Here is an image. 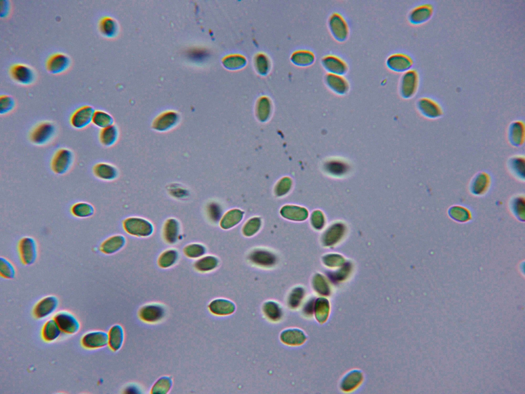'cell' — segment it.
Segmentation results:
<instances>
[{"instance_id":"1","label":"cell","mask_w":525,"mask_h":394,"mask_svg":"<svg viewBox=\"0 0 525 394\" xmlns=\"http://www.w3.org/2000/svg\"><path fill=\"white\" fill-rule=\"evenodd\" d=\"M57 127L53 122L43 121L34 126L29 134V139L34 145L44 146L55 138Z\"/></svg>"},{"instance_id":"2","label":"cell","mask_w":525,"mask_h":394,"mask_svg":"<svg viewBox=\"0 0 525 394\" xmlns=\"http://www.w3.org/2000/svg\"><path fill=\"white\" fill-rule=\"evenodd\" d=\"M74 161L73 151L68 148H61L55 152L51 159V169L56 174L64 175L72 169Z\"/></svg>"},{"instance_id":"3","label":"cell","mask_w":525,"mask_h":394,"mask_svg":"<svg viewBox=\"0 0 525 394\" xmlns=\"http://www.w3.org/2000/svg\"><path fill=\"white\" fill-rule=\"evenodd\" d=\"M328 26L333 37L338 42H344L349 36L348 24L344 16L338 12L332 13L328 20Z\"/></svg>"},{"instance_id":"4","label":"cell","mask_w":525,"mask_h":394,"mask_svg":"<svg viewBox=\"0 0 525 394\" xmlns=\"http://www.w3.org/2000/svg\"><path fill=\"white\" fill-rule=\"evenodd\" d=\"M18 249L22 263L26 266L33 264L38 255L37 243L31 237H23L19 241Z\"/></svg>"},{"instance_id":"5","label":"cell","mask_w":525,"mask_h":394,"mask_svg":"<svg viewBox=\"0 0 525 394\" xmlns=\"http://www.w3.org/2000/svg\"><path fill=\"white\" fill-rule=\"evenodd\" d=\"M419 82V74L415 69L405 72L401 76L399 90L401 95L405 98L413 96L417 91Z\"/></svg>"},{"instance_id":"6","label":"cell","mask_w":525,"mask_h":394,"mask_svg":"<svg viewBox=\"0 0 525 394\" xmlns=\"http://www.w3.org/2000/svg\"><path fill=\"white\" fill-rule=\"evenodd\" d=\"M95 111L90 105H84L77 108L70 116L71 126L76 130L87 128L92 123Z\"/></svg>"},{"instance_id":"7","label":"cell","mask_w":525,"mask_h":394,"mask_svg":"<svg viewBox=\"0 0 525 394\" xmlns=\"http://www.w3.org/2000/svg\"><path fill=\"white\" fill-rule=\"evenodd\" d=\"M417 107L421 114L429 119H437L443 114V109L440 104L430 97H422L417 103Z\"/></svg>"},{"instance_id":"8","label":"cell","mask_w":525,"mask_h":394,"mask_svg":"<svg viewBox=\"0 0 525 394\" xmlns=\"http://www.w3.org/2000/svg\"><path fill=\"white\" fill-rule=\"evenodd\" d=\"M61 330L69 334H74L80 329V324L77 318L72 313L66 310L59 311L54 316Z\"/></svg>"},{"instance_id":"9","label":"cell","mask_w":525,"mask_h":394,"mask_svg":"<svg viewBox=\"0 0 525 394\" xmlns=\"http://www.w3.org/2000/svg\"><path fill=\"white\" fill-rule=\"evenodd\" d=\"M387 67L392 71L405 72L414 65L412 57L406 53L397 52L390 55L386 62Z\"/></svg>"},{"instance_id":"10","label":"cell","mask_w":525,"mask_h":394,"mask_svg":"<svg viewBox=\"0 0 525 394\" xmlns=\"http://www.w3.org/2000/svg\"><path fill=\"white\" fill-rule=\"evenodd\" d=\"M59 300L53 295L46 296L39 300L34 307V316L38 319H42L52 314L57 309Z\"/></svg>"},{"instance_id":"11","label":"cell","mask_w":525,"mask_h":394,"mask_svg":"<svg viewBox=\"0 0 525 394\" xmlns=\"http://www.w3.org/2000/svg\"><path fill=\"white\" fill-rule=\"evenodd\" d=\"M124 227L125 230L131 234L138 236L149 235L153 230L152 226L150 222L138 218L126 219L124 222Z\"/></svg>"},{"instance_id":"12","label":"cell","mask_w":525,"mask_h":394,"mask_svg":"<svg viewBox=\"0 0 525 394\" xmlns=\"http://www.w3.org/2000/svg\"><path fill=\"white\" fill-rule=\"evenodd\" d=\"M11 77L17 83L29 85L35 81V74L33 69L27 65L17 64L10 69Z\"/></svg>"},{"instance_id":"13","label":"cell","mask_w":525,"mask_h":394,"mask_svg":"<svg viewBox=\"0 0 525 394\" xmlns=\"http://www.w3.org/2000/svg\"><path fill=\"white\" fill-rule=\"evenodd\" d=\"M434 11V6L430 3L419 5L410 11L408 14L409 22L415 25L423 24L431 18Z\"/></svg>"},{"instance_id":"14","label":"cell","mask_w":525,"mask_h":394,"mask_svg":"<svg viewBox=\"0 0 525 394\" xmlns=\"http://www.w3.org/2000/svg\"><path fill=\"white\" fill-rule=\"evenodd\" d=\"M81 342L86 348H100L108 345V333L102 330L90 331L83 336Z\"/></svg>"},{"instance_id":"15","label":"cell","mask_w":525,"mask_h":394,"mask_svg":"<svg viewBox=\"0 0 525 394\" xmlns=\"http://www.w3.org/2000/svg\"><path fill=\"white\" fill-rule=\"evenodd\" d=\"M321 64L328 73L344 75L349 70L348 65L346 62L339 56L334 54L324 56L321 60Z\"/></svg>"},{"instance_id":"16","label":"cell","mask_w":525,"mask_h":394,"mask_svg":"<svg viewBox=\"0 0 525 394\" xmlns=\"http://www.w3.org/2000/svg\"><path fill=\"white\" fill-rule=\"evenodd\" d=\"M165 314V308L157 303L145 305L138 311L139 318L147 323L157 322L163 319Z\"/></svg>"},{"instance_id":"17","label":"cell","mask_w":525,"mask_h":394,"mask_svg":"<svg viewBox=\"0 0 525 394\" xmlns=\"http://www.w3.org/2000/svg\"><path fill=\"white\" fill-rule=\"evenodd\" d=\"M70 63L68 56L62 53H56L50 56L47 61L46 69L51 74H60L68 69Z\"/></svg>"},{"instance_id":"18","label":"cell","mask_w":525,"mask_h":394,"mask_svg":"<svg viewBox=\"0 0 525 394\" xmlns=\"http://www.w3.org/2000/svg\"><path fill=\"white\" fill-rule=\"evenodd\" d=\"M491 176L488 172L485 171L476 173L470 183V189L471 192L476 195L484 193L491 186Z\"/></svg>"},{"instance_id":"19","label":"cell","mask_w":525,"mask_h":394,"mask_svg":"<svg viewBox=\"0 0 525 394\" xmlns=\"http://www.w3.org/2000/svg\"><path fill=\"white\" fill-rule=\"evenodd\" d=\"M507 138L510 144L515 147L522 146L524 142V124L521 120H515L509 125Z\"/></svg>"},{"instance_id":"20","label":"cell","mask_w":525,"mask_h":394,"mask_svg":"<svg viewBox=\"0 0 525 394\" xmlns=\"http://www.w3.org/2000/svg\"><path fill=\"white\" fill-rule=\"evenodd\" d=\"M325 82L328 88L336 94L344 95L349 91L350 84L342 75L327 73Z\"/></svg>"},{"instance_id":"21","label":"cell","mask_w":525,"mask_h":394,"mask_svg":"<svg viewBox=\"0 0 525 394\" xmlns=\"http://www.w3.org/2000/svg\"><path fill=\"white\" fill-rule=\"evenodd\" d=\"M507 167L512 176L519 181L524 180L525 161L522 154H516L510 156L507 163Z\"/></svg>"},{"instance_id":"22","label":"cell","mask_w":525,"mask_h":394,"mask_svg":"<svg viewBox=\"0 0 525 394\" xmlns=\"http://www.w3.org/2000/svg\"><path fill=\"white\" fill-rule=\"evenodd\" d=\"M92 172L96 178L104 181L114 180L118 174L117 170L114 166L106 162L95 164L92 168Z\"/></svg>"},{"instance_id":"23","label":"cell","mask_w":525,"mask_h":394,"mask_svg":"<svg viewBox=\"0 0 525 394\" xmlns=\"http://www.w3.org/2000/svg\"><path fill=\"white\" fill-rule=\"evenodd\" d=\"M124 237L119 234L114 235L104 240L100 245V250L106 254H111L119 250L124 245Z\"/></svg>"},{"instance_id":"24","label":"cell","mask_w":525,"mask_h":394,"mask_svg":"<svg viewBox=\"0 0 525 394\" xmlns=\"http://www.w3.org/2000/svg\"><path fill=\"white\" fill-rule=\"evenodd\" d=\"M124 340V332L119 324L112 326L108 332V345L111 350L116 351L122 346Z\"/></svg>"},{"instance_id":"25","label":"cell","mask_w":525,"mask_h":394,"mask_svg":"<svg viewBox=\"0 0 525 394\" xmlns=\"http://www.w3.org/2000/svg\"><path fill=\"white\" fill-rule=\"evenodd\" d=\"M62 331L55 320L51 319L43 326L42 331V338L46 342H53L59 337Z\"/></svg>"},{"instance_id":"26","label":"cell","mask_w":525,"mask_h":394,"mask_svg":"<svg viewBox=\"0 0 525 394\" xmlns=\"http://www.w3.org/2000/svg\"><path fill=\"white\" fill-rule=\"evenodd\" d=\"M117 138L118 130L116 127L113 125L102 129L98 135L100 143L106 147L113 146L117 141Z\"/></svg>"},{"instance_id":"27","label":"cell","mask_w":525,"mask_h":394,"mask_svg":"<svg viewBox=\"0 0 525 394\" xmlns=\"http://www.w3.org/2000/svg\"><path fill=\"white\" fill-rule=\"evenodd\" d=\"M100 32L108 38L114 37L117 32V24L115 19L110 16H105L99 21L98 25Z\"/></svg>"},{"instance_id":"28","label":"cell","mask_w":525,"mask_h":394,"mask_svg":"<svg viewBox=\"0 0 525 394\" xmlns=\"http://www.w3.org/2000/svg\"><path fill=\"white\" fill-rule=\"evenodd\" d=\"M70 211L72 214L76 218H87L94 214L95 209L91 204L82 201L74 204L71 206Z\"/></svg>"},{"instance_id":"29","label":"cell","mask_w":525,"mask_h":394,"mask_svg":"<svg viewBox=\"0 0 525 394\" xmlns=\"http://www.w3.org/2000/svg\"><path fill=\"white\" fill-rule=\"evenodd\" d=\"M92 123L95 127L102 129L113 125V119L107 112L97 110L94 113Z\"/></svg>"},{"instance_id":"30","label":"cell","mask_w":525,"mask_h":394,"mask_svg":"<svg viewBox=\"0 0 525 394\" xmlns=\"http://www.w3.org/2000/svg\"><path fill=\"white\" fill-rule=\"evenodd\" d=\"M0 274L7 279H12L16 275V269L14 265L8 259L0 258Z\"/></svg>"},{"instance_id":"31","label":"cell","mask_w":525,"mask_h":394,"mask_svg":"<svg viewBox=\"0 0 525 394\" xmlns=\"http://www.w3.org/2000/svg\"><path fill=\"white\" fill-rule=\"evenodd\" d=\"M172 386V380L169 377L160 378L154 383L151 389L152 393H167Z\"/></svg>"},{"instance_id":"32","label":"cell","mask_w":525,"mask_h":394,"mask_svg":"<svg viewBox=\"0 0 525 394\" xmlns=\"http://www.w3.org/2000/svg\"><path fill=\"white\" fill-rule=\"evenodd\" d=\"M178 232V223L173 219L169 220L166 223L164 228L165 238L170 243L174 242L177 238Z\"/></svg>"},{"instance_id":"33","label":"cell","mask_w":525,"mask_h":394,"mask_svg":"<svg viewBox=\"0 0 525 394\" xmlns=\"http://www.w3.org/2000/svg\"><path fill=\"white\" fill-rule=\"evenodd\" d=\"M16 103L13 97L8 95H1L0 97V114L6 115L12 111Z\"/></svg>"},{"instance_id":"34","label":"cell","mask_w":525,"mask_h":394,"mask_svg":"<svg viewBox=\"0 0 525 394\" xmlns=\"http://www.w3.org/2000/svg\"><path fill=\"white\" fill-rule=\"evenodd\" d=\"M177 254L174 250H168L164 252L160 257L159 263L162 267H168L175 262Z\"/></svg>"},{"instance_id":"35","label":"cell","mask_w":525,"mask_h":394,"mask_svg":"<svg viewBox=\"0 0 525 394\" xmlns=\"http://www.w3.org/2000/svg\"><path fill=\"white\" fill-rule=\"evenodd\" d=\"M203 250L202 248L196 244L188 246L185 249L186 255L191 258H196Z\"/></svg>"}]
</instances>
